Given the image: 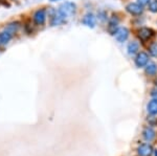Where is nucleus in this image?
I'll list each match as a JSON object with an SVG mask.
<instances>
[{"instance_id": "obj_1", "label": "nucleus", "mask_w": 157, "mask_h": 156, "mask_svg": "<svg viewBox=\"0 0 157 156\" xmlns=\"http://www.w3.org/2000/svg\"><path fill=\"white\" fill-rule=\"evenodd\" d=\"M48 16H49V20H50V25L52 26H57V25L62 24L63 22L65 21L66 17L61 13L59 10H54V9H50L48 11Z\"/></svg>"}, {"instance_id": "obj_2", "label": "nucleus", "mask_w": 157, "mask_h": 156, "mask_svg": "<svg viewBox=\"0 0 157 156\" xmlns=\"http://www.w3.org/2000/svg\"><path fill=\"white\" fill-rule=\"evenodd\" d=\"M59 11L67 18V17L72 16V15L75 14L77 6H75L73 2H65V3H63L62 6H60Z\"/></svg>"}, {"instance_id": "obj_3", "label": "nucleus", "mask_w": 157, "mask_h": 156, "mask_svg": "<svg viewBox=\"0 0 157 156\" xmlns=\"http://www.w3.org/2000/svg\"><path fill=\"white\" fill-rule=\"evenodd\" d=\"M137 36L143 42H146L154 36V31L149 27H141L137 32Z\"/></svg>"}, {"instance_id": "obj_4", "label": "nucleus", "mask_w": 157, "mask_h": 156, "mask_svg": "<svg viewBox=\"0 0 157 156\" xmlns=\"http://www.w3.org/2000/svg\"><path fill=\"white\" fill-rule=\"evenodd\" d=\"M34 19L35 23L37 25H43L46 21V11L44 9H40V10H37L34 14Z\"/></svg>"}, {"instance_id": "obj_5", "label": "nucleus", "mask_w": 157, "mask_h": 156, "mask_svg": "<svg viewBox=\"0 0 157 156\" xmlns=\"http://www.w3.org/2000/svg\"><path fill=\"white\" fill-rule=\"evenodd\" d=\"M126 11L132 16H139V15L143 14L144 9L139 3H129L126 6Z\"/></svg>"}, {"instance_id": "obj_6", "label": "nucleus", "mask_w": 157, "mask_h": 156, "mask_svg": "<svg viewBox=\"0 0 157 156\" xmlns=\"http://www.w3.org/2000/svg\"><path fill=\"white\" fill-rule=\"evenodd\" d=\"M149 62V56L147 52H139V54L135 58V65L140 68V67H145Z\"/></svg>"}, {"instance_id": "obj_7", "label": "nucleus", "mask_w": 157, "mask_h": 156, "mask_svg": "<svg viewBox=\"0 0 157 156\" xmlns=\"http://www.w3.org/2000/svg\"><path fill=\"white\" fill-rule=\"evenodd\" d=\"M115 39L117 42H120V43H123V42H125L126 40L128 39L129 37V29L127 27H121V29H117V32H115Z\"/></svg>"}, {"instance_id": "obj_8", "label": "nucleus", "mask_w": 157, "mask_h": 156, "mask_svg": "<svg viewBox=\"0 0 157 156\" xmlns=\"http://www.w3.org/2000/svg\"><path fill=\"white\" fill-rule=\"evenodd\" d=\"M137 153L139 156H151L153 153V148L149 144H143L138 147Z\"/></svg>"}, {"instance_id": "obj_9", "label": "nucleus", "mask_w": 157, "mask_h": 156, "mask_svg": "<svg viewBox=\"0 0 157 156\" xmlns=\"http://www.w3.org/2000/svg\"><path fill=\"white\" fill-rule=\"evenodd\" d=\"M118 23H120V20L116 16L111 17V19L109 20L108 23V32H110L111 35H115V32H117L118 29Z\"/></svg>"}, {"instance_id": "obj_10", "label": "nucleus", "mask_w": 157, "mask_h": 156, "mask_svg": "<svg viewBox=\"0 0 157 156\" xmlns=\"http://www.w3.org/2000/svg\"><path fill=\"white\" fill-rule=\"evenodd\" d=\"M82 23L86 25L87 27H90V29H93L95 26V17L93 14L91 13H88L86 14L82 19Z\"/></svg>"}, {"instance_id": "obj_11", "label": "nucleus", "mask_w": 157, "mask_h": 156, "mask_svg": "<svg viewBox=\"0 0 157 156\" xmlns=\"http://www.w3.org/2000/svg\"><path fill=\"white\" fill-rule=\"evenodd\" d=\"M19 27H20V25L18 22H12V23H9L4 26V32H7L9 34H11L13 36V35H15L18 32Z\"/></svg>"}, {"instance_id": "obj_12", "label": "nucleus", "mask_w": 157, "mask_h": 156, "mask_svg": "<svg viewBox=\"0 0 157 156\" xmlns=\"http://www.w3.org/2000/svg\"><path fill=\"white\" fill-rule=\"evenodd\" d=\"M144 138L147 140V142H151V140H153L154 138H155V131H154L152 128H146L145 130H144Z\"/></svg>"}, {"instance_id": "obj_13", "label": "nucleus", "mask_w": 157, "mask_h": 156, "mask_svg": "<svg viewBox=\"0 0 157 156\" xmlns=\"http://www.w3.org/2000/svg\"><path fill=\"white\" fill-rule=\"evenodd\" d=\"M138 49H139V44L137 43V42L132 41V42H130V43L128 44L127 50H128V54L130 55V56L135 55L136 52L138 51Z\"/></svg>"}, {"instance_id": "obj_14", "label": "nucleus", "mask_w": 157, "mask_h": 156, "mask_svg": "<svg viewBox=\"0 0 157 156\" xmlns=\"http://www.w3.org/2000/svg\"><path fill=\"white\" fill-rule=\"evenodd\" d=\"M148 112L151 115H156L157 114V100H152L151 102H149L148 106H147Z\"/></svg>"}, {"instance_id": "obj_15", "label": "nucleus", "mask_w": 157, "mask_h": 156, "mask_svg": "<svg viewBox=\"0 0 157 156\" xmlns=\"http://www.w3.org/2000/svg\"><path fill=\"white\" fill-rule=\"evenodd\" d=\"M146 72L149 75H155L157 74V65L155 63H150L147 65L146 67Z\"/></svg>"}, {"instance_id": "obj_16", "label": "nucleus", "mask_w": 157, "mask_h": 156, "mask_svg": "<svg viewBox=\"0 0 157 156\" xmlns=\"http://www.w3.org/2000/svg\"><path fill=\"white\" fill-rule=\"evenodd\" d=\"M0 37H1V42L3 45H6L7 43H9L10 41L12 40V35L9 34L7 32H2L1 34H0Z\"/></svg>"}, {"instance_id": "obj_17", "label": "nucleus", "mask_w": 157, "mask_h": 156, "mask_svg": "<svg viewBox=\"0 0 157 156\" xmlns=\"http://www.w3.org/2000/svg\"><path fill=\"white\" fill-rule=\"evenodd\" d=\"M149 52H150L151 56L157 58V42L155 43H152L149 47Z\"/></svg>"}, {"instance_id": "obj_18", "label": "nucleus", "mask_w": 157, "mask_h": 156, "mask_svg": "<svg viewBox=\"0 0 157 156\" xmlns=\"http://www.w3.org/2000/svg\"><path fill=\"white\" fill-rule=\"evenodd\" d=\"M149 10L152 13H157V0H152L149 6Z\"/></svg>"}, {"instance_id": "obj_19", "label": "nucleus", "mask_w": 157, "mask_h": 156, "mask_svg": "<svg viewBox=\"0 0 157 156\" xmlns=\"http://www.w3.org/2000/svg\"><path fill=\"white\" fill-rule=\"evenodd\" d=\"M150 2H151V0H138L137 3L140 4L141 6H147V4H149Z\"/></svg>"}, {"instance_id": "obj_20", "label": "nucleus", "mask_w": 157, "mask_h": 156, "mask_svg": "<svg viewBox=\"0 0 157 156\" xmlns=\"http://www.w3.org/2000/svg\"><path fill=\"white\" fill-rule=\"evenodd\" d=\"M105 16H106V13H105V12H101V13H98V19H101V20H102V21H105V20L107 19Z\"/></svg>"}, {"instance_id": "obj_21", "label": "nucleus", "mask_w": 157, "mask_h": 156, "mask_svg": "<svg viewBox=\"0 0 157 156\" xmlns=\"http://www.w3.org/2000/svg\"><path fill=\"white\" fill-rule=\"evenodd\" d=\"M151 97H153L154 100H157V88H154V89H152Z\"/></svg>"}, {"instance_id": "obj_22", "label": "nucleus", "mask_w": 157, "mask_h": 156, "mask_svg": "<svg viewBox=\"0 0 157 156\" xmlns=\"http://www.w3.org/2000/svg\"><path fill=\"white\" fill-rule=\"evenodd\" d=\"M0 45H2V42H1V37H0Z\"/></svg>"}, {"instance_id": "obj_23", "label": "nucleus", "mask_w": 157, "mask_h": 156, "mask_svg": "<svg viewBox=\"0 0 157 156\" xmlns=\"http://www.w3.org/2000/svg\"><path fill=\"white\" fill-rule=\"evenodd\" d=\"M155 85H156V86H157V79L155 80Z\"/></svg>"}, {"instance_id": "obj_24", "label": "nucleus", "mask_w": 157, "mask_h": 156, "mask_svg": "<svg viewBox=\"0 0 157 156\" xmlns=\"http://www.w3.org/2000/svg\"><path fill=\"white\" fill-rule=\"evenodd\" d=\"M50 1H52V2H55V1H58V0H50Z\"/></svg>"}, {"instance_id": "obj_25", "label": "nucleus", "mask_w": 157, "mask_h": 156, "mask_svg": "<svg viewBox=\"0 0 157 156\" xmlns=\"http://www.w3.org/2000/svg\"><path fill=\"white\" fill-rule=\"evenodd\" d=\"M155 156H157V150L155 151Z\"/></svg>"}]
</instances>
